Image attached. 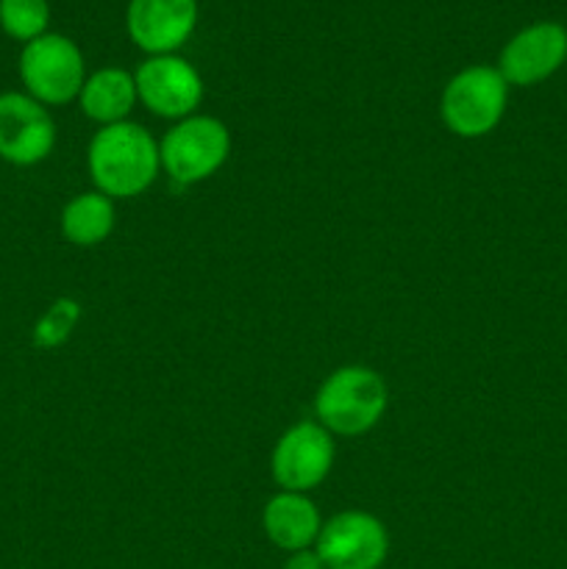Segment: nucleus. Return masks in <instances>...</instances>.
Returning <instances> with one entry per match:
<instances>
[{
	"mask_svg": "<svg viewBox=\"0 0 567 569\" xmlns=\"http://www.w3.org/2000/svg\"><path fill=\"white\" fill-rule=\"evenodd\" d=\"M87 170L94 189L111 200L148 192L161 172L159 142L139 122L126 120L94 131L87 148Z\"/></svg>",
	"mask_w": 567,
	"mask_h": 569,
	"instance_id": "obj_1",
	"label": "nucleus"
},
{
	"mask_svg": "<svg viewBox=\"0 0 567 569\" xmlns=\"http://www.w3.org/2000/svg\"><path fill=\"white\" fill-rule=\"evenodd\" d=\"M198 0H128V39L145 56L178 53L198 28Z\"/></svg>",
	"mask_w": 567,
	"mask_h": 569,
	"instance_id": "obj_11",
	"label": "nucleus"
},
{
	"mask_svg": "<svg viewBox=\"0 0 567 569\" xmlns=\"http://www.w3.org/2000/svg\"><path fill=\"white\" fill-rule=\"evenodd\" d=\"M137 103L139 98L133 72L117 64L89 72L81 87V94H78V109H81V114L100 128L126 122Z\"/></svg>",
	"mask_w": 567,
	"mask_h": 569,
	"instance_id": "obj_13",
	"label": "nucleus"
},
{
	"mask_svg": "<svg viewBox=\"0 0 567 569\" xmlns=\"http://www.w3.org/2000/svg\"><path fill=\"white\" fill-rule=\"evenodd\" d=\"M161 170L181 187L209 181L231 156V131L211 114H192L172 122L159 142Z\"/></svg>",
	"mask_w": 567,
	"mask_h": 569,
	"instance_id": "obj_5",
	"label": "nucleus"
},
{
	"mask_svg": "<svg viewBox=\"0 0 567 569\" xmlns=\"http://www.w3.org/2000/svg\"><path fill=\"white\" fill-rule=\"evenodd\" d=\"M133 81L139 103L161 120H187L198 114L203 103L206 87L198 67L178 53L145 56V61H139L133 70Z\"/></svg>",
	"mask_w": 567,
	"mask_h": 569,
	"instance_id": "obj_7",
	"label": "nucleus"
},
{
	"mask_svg": "<svg viewBox=\"0 0 567 569\" xmlns=\"http://www.w3.org/2000/svg\"><path fill=\"white\" fill-rule=\"evenodd\" d=\"M320 509L315 500L304 492H284L278 489L261 509V531L270 539L272 548L284 553L315 548L322 528Z\"/></svg>",
	"mask_w": 567,
	"mask_h": 569,
	"instance_id": "obj_12",
	"label": "nucleus"
},
{
	"mask_svg": "<svg viewBox=\"0 0 567 569\" xmlns=\"http://www.w3.org/2000/svg\"><path fill=\"white\" fill-rule=\"evenodd\" d=\"M567 61V28L554 20H539L520 28L500 48L498 72L509 87H534L548 81Z\"/></svg>",
	"mask_w": 567,
	"mask_h": 569,
	"instance_id": "obj_10",
	"label": "nucleus"
},
{
	"mask_svg": "<svg viewBox=\"0 0 567 569\" xmlns=\"http://www.w3.org/2000/svg\"><path fill=\"white\" fill-rule=\"evenodd\" d=\"M53 148L56 120L48 106L26 92H0V159L11 167H37Z\"/></svg>",
	"mask_w": 567,
	"mask_h": 569,
	"instance_id": "obj_9",
	"label": "nucleus"
},
{
	"mask_svg": "<svg viewBox=\"0 0 567 569\" xmlns=\"http://www.w3.org/2000/svg\"><path fill=\"white\" fill-rule=\"evenodd\" d=\"M315 550L326 569H381L389 553V531L365 509H345L328 517Z\"/></svg>",
	"mask_w": 567,
	"mask_h": 569,
	"instance_id": "obj_8",
	"label": "nucleus"
},
{
	"mask_svg": "<svg viewBox=\"0 0 567 569\" xmlns=\"http://www.w3.org/2000/svg\"><path fill=\"white\" fill-rule=\"evenodd\" d=\"M0 28L17 42H33L50 28L48 0H0Z\"/></svg>",
	"mask_w": 567,
	"mask_h": 569,
	"instance_id": "obj_16",
	"label": "nucleus"
},
{
	"mask_svg": "<svg viewBox=\"0 0 567 569\" xmlns=\"http://www.w3.org/2000/svg\"><path fill=\"white\" fill-rule=\"evenodd\" d=\"M22 92L31 94L42 106H67L78 100L83 81H87V59L83 50L78 48L76 39L64 33L48 31L33 42L22 44L20 61Z\"/></svg>",
	"mask_w": 567,
	"mask_h": 569,
	"instance_id": "obj_4",
	"label": "nucleus"
},
{
	"mask_svg": "<svg viewBox=\"0 0 567 569\" xmlns=\"http://www.w3.org/2000/svg\"><path fill=\"white\" fill-rule=\"evenodd\" d=\"M509 106V83L493 64L456 72L439 94L442 126L459 139H481L500 126Z\"/></svg>",
	"mask_w": 567,
	"mask_h": 569,
	"instance_id": "obj_3",
	"label": "nucleus"
},
{
	"mask_svg": "<svg viewBox=\"0 0 567 569\" xmlns=\"http://www.w3.org/2000/svg\"><path fill=\"white\" fill-rule=\"evenodd\" d=\"M117 206L98 189L76 194L64 203L59 217L61 237L76 248H98L115 233Z\"/></svg>",
	"mask_w": 567,
	"mask_h": 569,
	"instance_id": "obj_14",
	"label": "nucleus"
},
{
	"mask_svg": "<svg viewBox=\"0 0 567 569\" xmlns=\"http://www.w3.org/2000/svg\"><path fill=\"white\" fill-rule=\"evenodd\" d=\"M284 569H326L322 565L320 553L315 548L298 550V553H289L287 561H284Z\"/></svg>",
	"mask_w": 567,
	"mask_h": 569,
	"instance_id": "obj_17",
	"label": "nucleus"
},
{
	"mask_svg": "<svg viewBox=\"0 0 567 569\" xmlns=\"http://www.w3.org/2000/svg\"><path fill=\"white\" fill-rule=\"evenodd\" d=\"M337 445L317 420H300L276 439L270 453V476L284 492H304L320 487L334 470Z\"/></svg>",
	"mask_w": 567,
	"mask_h": 569,
	"instance_id": "obj_6",
	"label": "nucleus"
},
{
	"mask_svg": "<svg viewBox=\"0 0 567 569\" xmlns=\"http://www.w3.org/2000/svg\"><path fill=\"white\" fill-rule=\"evenodd\" d=\"M81 320H83L81 300L70 298V295H61V298H56L53 303L39 315V320L33 322L31 345L37 350L61 348V345L70 342V337L76 333L78 322Z\"/></svg>",
	"mask_w": 567,
	"mask_h": 569,
	"instance_id": "obj_15",
	"label": "nucleus"
},
{
	"mask_svg": "<svg viewBox=\"0 0 567 569\" xmlns=\"http://www.w3.org/2000/svg\"><path fill=\"white\" fill-rule=\"evenodd\" d=\"M389 389L381 372L365 365L337 367L322 378L315 395V420L331 437H365L381 422Z\"/></svg>",
	"mask_w": 567,
	"mask_h": 569,
	"instance_id": "obj_2",
	"label": "nucleus"
}]
</instances>
